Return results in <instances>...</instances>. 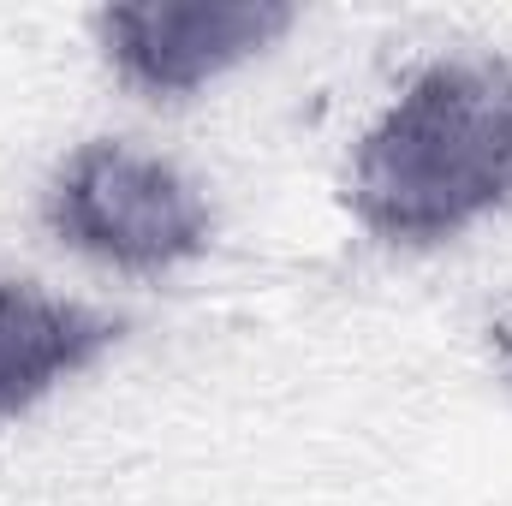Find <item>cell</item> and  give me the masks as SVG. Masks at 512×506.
Here are the masks:
<instances>
[{
  "label": "cell",
  "mask_w": 512,
  "mask_h": 506,
  "mask_svg": "<svg viewBox=\"0 0 512 506\" xmlns=\"http://www.w3.org/2000/svg\"><path fill=\"white\" fill-rule=\"evenodd\" d=\"M352 215L387 245H441L512 203V60H429L352 155Z\"/></svg>",
  "instance_id": "cell-1"
},
{
  "label": "cell",
  "mask_w": 512,
  "mask_h": 506,
  "mask_svg": "<svg viewBox=\"0 0 512 506\" xmlns=\"http://www.w3.org/2000/svg\"><path fill=\"white\" fill-rule=\"evenodd\" d=\"M48 227L72 251L96 256L126 274L179 268L209 245V203L203 191L161 155L96 137L66 155L48 185Z\"/></svg>",
  "instance_id": "cell-2"
},
{
  "label": "cell",
  "mask_w": 512,
  "mask_h": 506,
  "mask_svg": "<svg viewBox=\"0 0 512 506\" xmlns=\"http://www.w3.org/2000/svg\"><path fill=\"white\" fill-rule=\"evenodd\" d=\"M298 24L286 0H131L96 18L114 72L143 96H185Z\"/></svg>",
  "instance_id": "cell-3"
},
{
  "label": "cell",
  "mask_w": 512,
  "mask_h": 506,
  "mask_svg": "<svg viewBox=\"0 0 512 506\" xmlns=\"http://www.w3.org/2000/svg\"><path fill=\"white\" fill-rule=\"evenodd\" d=\"M120 328V316L54 298L30 280H0V417L30 411L60 381L90 370L120 340Z\"/></svg>",
  "instance_id": "cell-4"
},
{
  "label": "cell",
  "mask_w": 512,
  "mask_h": 506,
  "mask_svg": "<svg viewBox=\"0 0 512 506\" xmlns=\"http://www.w3.org/2000/svg\"><path fill=\"white\" fill-rule=\"evenodd\" d=\"M489 346H495V358H501V370L512 376V304H501V316L489 322Z\"/></svg>",
  "instance_id": "cell-5"
}]
</instances>
